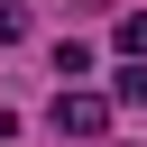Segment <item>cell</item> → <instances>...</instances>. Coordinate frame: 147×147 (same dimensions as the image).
<instances>
[{
  "label": "cell",
  "mask_w": 147,
  "mask_h": 147,
  "mask_svg": "<svg viewBox=\"0 0 147 147\" xmlns=\"http://www.w3.org/2000/svg\"><path fill=\"white\" fill-rule=\"evenodd\" d=\"M55 129H64V138H101V129H110V101H101V92H64V101H55Z\"/></svg>",
  "instance_id": "1"
},
{
  "label": "cell",
  "mask_w": 147,
  "mask_h": 147,
  "mask_svg": "<svg viewBox=\"0 0 147 147\" xmlns=\"http://www.w3.org/2000/svg\"><path fill=\"white\" fill-rule=\"evenodd\" d=\"M18 37H28V9H9V0H0V46H18Z\"/></svg>",
  "instance_id": "2"
},
{
  "label": "cell",
  "mask_w": 147,
  "mask_h": 147,
  "mask_svg": "<svg viewBox=\"0 0 147 147\" xmlns=\"http://www.w3.org/2000/svg\"><path fill=\"white\" fill-rule=\"evenodd\" d=\"M119 46H129V55H147V18H119Z\"/></svg>",
  "instance_id": "3"
},
{
  "label": "cell",
  "mask_w": 147,
  "mask_h": 147,
  "mask_svg": "<svg viewBox=\"0 0 147 147\" xmlns=\"http://www.w3.org/2000/svg\"><path fill=\"white\" fill-rule=\"evenodd\" d=\"M9 138H18V119H9V110H0V147H9Z\"/></svg>",
  "instance_id": "4"
}]
</instances>
